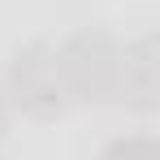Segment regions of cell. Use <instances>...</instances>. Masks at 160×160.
<instances>
[{"instance_id":"5","label":"cell","mask_w":160,"mask_h":160,"mask_svg":"<svg viewBox=\"0 0 160 160\" xmlns=\"http://www.w3.org/2000/svg\"><path fill=\"white\" fill-rule=\"evenodd\" d=\"M4 130H9V112H4V104H0V138H4Z\"/></svg>"},{"instance_id":"3","label":"cell","mask_w":160,"mask_h":160,"mask_svg":"<svg viewBox=\"0 0 160 160\" xmlns=\"http://www.w3.org/2000/svg\"><path fill=\"white\" fill-rule=\"evenodd\" d=\"M156 100H160V48L152 35H143L134 43H121L112 104H126L134 112H152Z\"/></svg>"},{"instance_id":"2","label":"cell","mask_w":160,"mask_h":160,"mask_svg":"<svg viewBox=\"0 0 160 160\" xmlns=\"http://www.w3.org/2000/svg\"><path fill=\"white\" fill-rule=\"evenodd\" d=\"M61 69L74 104H112V87H117V56L121 43L108 30H74L61 48Z\"/></svg>"},{"instance_id":"4","label":"cell","mask_w":160,"mask_h":160,"mask_svg":"<svg viewBox=\"0 0 160 160\" xmlns=\"http://www.w3.org/2000/svg\"><path fill=\"white\" fill-rule=\"evenodd\" d=\"M100 160H160V143L152 134H121L100 152Z\"/></svg>"},{"instance_id":"1","label":"cell","mask_w":160,"mask_h":160,"mask_svg":"<svg viewBox=\"0 0 160 160\" xmlns=\"http://www.w3.org/2000/svg\"><path fill=\"white\" fill-rule=\"evenodd\" d=\"M9 95H13V104L22 112L39 117V121H52V117L74 108L56 43L35 39V43H22L13 52V61H9Z\"/></svg>"}]
</instances>
